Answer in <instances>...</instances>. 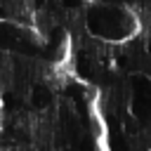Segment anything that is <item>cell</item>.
<instances>
[{
	"label": "cell",
	"instance_id": "cell-1",
	"mask_svg": "<svg viewBox=\"0 0 151 151\" xmlns=\"http://www.w3.org/2000/svg\"><path fill=\"white\" fill-rule=\"evenodd\" d=\"M134 26V14L123 7H97L90 14V31L106 40H123Z\"/></svg>",
	"mask_w": 151,
	"mask_h": 151
},
{
	"label": "cell",
	"instance_id": "cell-2",
	"mask_svg": "<svg viewBox=\"0 0 151 151\" xmlns=\"http://www.w3.org/2000/svg\"><path fill=\"white\" fill-rule=\"evenodd\" d=\"M33 101H35V106H47V104L52 101L50 90H47L45 85H38V87L33 90Z\"/></svg>",
	"mask_w": 151,
	"mask_h": 151
}]
</instances>
